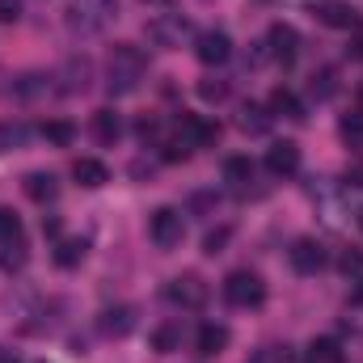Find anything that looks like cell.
I'll return each mask as SVG.
<instances>
[{"instance_id":"obj_1","label":"cell","mask_w":363,"mask_h":363,"mask_svg":"<svg viewBox=\"0 0 363 363\" xmlns=\"http://www.w3.org/2000/svg\"><path fill=\"white\" fill-rule=\"evenodd\" d=\"M148 77V55L131 43H118L110 47V60H106V89L114 97H127V93L140 89V81Z\"/></svg>"},{"instance_id":"obj_2","label":"cell","mask_w":363,"mask_h":363,"mask_svg":"<svg viewBox=\"0 0 363 363\" xmlns=\"http://www.w3.org/2000/svg\"><path fill=\"white\" fill-rule=\"evenodd\" d=\"M118 17V0H72L68 4V30L72 34H101Z\"/></svg>"},{"instance_id":"obj_3","label":"cell","mask_w":363,"mask_h":363,"mask_svg":"<svg viewBox=\"0 0 363 363\" xmlns=\"http://www.w3.org/2000/svg\"><path fill=\"white\" fill-rule=\"evenodd\" d=\"M224 300L233 308H262L267 304V283L258 271H233L224 279Z\"/></svg>"},{"instance_id":"obj_4","label":"cell","mask_w":363,"mask_h":363,"mask_svg":"<svg viewBox=\"0 0 363 363\" xmlns=\"http://www.w3.org/2000/svg\"><path fill=\"white\" fill-rule=\"evenodd\" d=\"M207 296H211V287H207V279L203 274H194V271H186L178 274V279H169L165 283V300L174 304V308H203L207 304Z\"/></svg>"},{"instance_id":"obj_5","label":"cell","mask_w":363,"mask_h":363,"mask_svg":"<svg viewBox=\"0 0 363 363\" xmlns=\"http://www.w3.org/2000/svg\"><path fill=\"white\" fill-rule=\"evenodd\" d=\"M148 237L157 250H178L182 237H186V220H182L178 207H157L148 220Z\"/></svg>"},{"instance_id":"obj_6","label":"cell","mask_w":363,"mask_h":363,"mask_svg":"<svg viewBox=\"0 0 363 363\" xmlns=\"http://www.w3.org/2000/svg\"><path fill=\"white\" fill-rule=\"evenodd\" d=\"M186 38H190V21H186L182 13H157V17L148 21V43H152V47L174 51Z\"/></svg>"},{"instance_id":"obj_7","label":"cell","mask_w":363,"mask_h":363,"mask_svg":"<svg viewBox=\"0 0 363 363\" xmlns=\"http://www.w3.org/2000/svg\"><path fill=\"white\" fill-rule=\"evenodd\" d=\"M220 140V123H211V118H203V114H178V144H186L190 152L194 148H211Z\"/></svg>"},{"instance_id":"obj_8","label":"cell","mask_w":363,"mask_h":363,"mask_svg":"<svg viewBox=\"0 0 363 363\" xmlns=\"http://www.w3.org/2000/svg\"><path fill=\"white\" fill-rule=\"evenodd\" d=\"M194 55H199V64L220 68L233 60V38L224 30H203V34H194Z\"/></svg>"},{"instance_id":"obj_9","label":"cell","mask_w":363,"mask_h":363,"mask_svg":"<svg viewBox=\"0 0 363 363\" xmlns=\"http://www.w3.org/2000/svg\"><path fill=\"white\" fill-rule=\"evenodd\" d=\"M267 51H271V60H279V64H296V55H300V34H296V26L274 21L271 30H267Z\"/></svg>"},{"instance_id":"obj_10","label":"cell","mask_w":363,"mask_h":363,"mask_svg":"<svg viewBox=\"0 0 363 363\" xmlns=\"http://www.w3.org/2000/svg\"><path fill=\"white\" fill-rule=\"evenodd\" d=\"M313 17L330 30H359V13L347 0H321V4H313Z\"/></svg>"},{"instance_id":"obj_11","label":"cell","mask_w":363,"mask_h":363,"mask_svg":"<svg viewBox=\"0 0 363 363\" xmlns=\"http://www.w3.org/2000/svg\"><path fill=\"white\" fill-rule=\"evenodd\" d=\"M287 258H291V271L296 274H317L325 267V245L313 241V237H300V241L287 250Z\"/></svg>"},{"instance_id":"obj_12","label":"cell","mask_w":363,"mask_h":363,"mask_svg":"<svg viewBox=\"0 0 363 363\" xmlns=\"http://www.w3.org/2000/svg\"><path fill=\"white\" fill-rule=\"evenodd\" d=\"M97 330H101V338H127V334L135 330V308H131V304H110V308H101V313H97Z\"/></svg>"},{"instance_id":"obj_13","label":"cell","mask_w":363,"mask_h":363,"mask_svg":"<svg viewBox=\"0 0 363 363\" xmlns=\"http://www.w3.org/2000/svg\"><path fill=\"white\" fill-rule=\"evenodd\" d=\"M267 169H271V178H291V174H300V144H291V140L271 144Z\"/></svg>"},{"instance_id":"obj_14","label":"cell","mask_w":363,"mask_h":363,"mask_svg":"<svg viewBox=\"0 0 363 363\" xmlns=\"http://www.w3.org/2000/svg\"><path fill=\"white\" fill-rule=\"evenodd\" d=\"M228 342H233V330L224 321H203L199 334H194V351L199 355H220V351H228Z\"/></svg>"},{"instance_id":"obj_15","label":"cell","mask_w":363,"mask_h":363,"mask_svg":"<svg viewBox=\"0 0 363 363\" xmlns=\"http://www.w3.org/2000/svg\"><path fill=\"white\" fill-rule=\"evenodd\" d=\"M89 131H93V140L97 144H118L123 140V118L110 110V106H101V110H93V118H89Z\"/></svg>"},{"instance_id":"obj_16","label":"cell","mask_w":363,"mask_h":363,"mask_svg":"<svg viewBox=\"0 0 363 363\" xmlns=\"http://www.w3.org/2000/svg\"><path fill=\"white\" fill-rule=\"evenodd\" d=\"M271 110L267 106H258V101H245L241 110H237V127L245 131V135H267L271 131Z\"/></svg>"},{"instance_id":"obj_17","label":"cell","mask_w":363,"mask_h":363,"mask_svg":"<svg viewBox=\"0 0 363 363\" xmlns=\"http://www.w3.org/2000/svg\"><path fill=\"white\" fill-rule=\"evenodd\" d=\"M85 254H89V241H85V237H60L51 258H55V267L72 271V267H81V262H85Z\"/></svg>"},{"instance_id":"obj_18","label":"cell","mask_w":363,"mask_h":363,"mask_svg":"<svg viewBox=\"0 0 363 363\" xmlns=\"http://www.w3.org/2000/svg\"><path fill=\"white\" fill-rule=\"evenodd\" d=\"M72 178L81 182L85 190H97V186H106V182H110V169H106L101 161H93V157H81V161L72 165Z\"/></svg>"},{"instance_id":"obj_19","label":"cell","mask_w":363,"mask_h":363,"mask_svg":"<svg viewBox=\"0 0 363 363\" xmlns=\"http://www.w3.org/2000/svg\"><path fill=\"white\" fill-rule=\"evenodd\" d=\"M30 144V127L21 118H0V152H17Z\"/></svg>"},{"instance_id":"obj_20","label":"cell","mask_w":363,"mask_h":363,"mask_svg":"<svg viewBox=\"0 0 363 363\" xmlns=\"http://www.w3.org/2000/svg\"><path fill=\"white\" fill-rule=\"evenodd\" d=\"M26 194H30L34 203H51V199L60 194V182H55V174L34 169V174H26Z\"/></svg>"},{"instance_id":"obj_21","label":"cell","mask_w":363,"mask_h":363,"mask_svg":"<svg viewBox=\"0 0 363 363\" xmlns=\"http://www.w3.org/2000/svg\"><path fill=\"white\" fill-rule=\"evenodd\" d=\"M267 110H271V114H283V118H296V123L304 118V101H300V97H296L291 89H283V85H279V89L271 93Z\"/></svg>"},{"instance_id":"obj_22","label":"cell","mask_w":363,"mask_h":363,"mask_svg":"<svg viewBox=\"0 0 363 363\" xmlns=\"http://www.w3.org/2000/svg\"><path fill=\"white\" fill-rule=\"evenodd\" d=\"M254 174H258V169H254L250 157H228V161H224V182H228L233 190H245V186L254 182Z\"/></svg>"},{"instance_id":"obj_23","label":"cell","mask_w":363,"mask_h":363,"mask_svg":"<svg viewBox=\"0 0 363 363\" xmlns=\"http://www.w3.org/2000/svg\"><path fill=\"white\" fill-rule=\"evenodd\" d=\"M304 363H342V342L338 338H313Z\"/></svg>"},{"instance_id":"obj_24","label":"cell","mask_w":363,"mask_h":363,"mask_svg":"<svg viewBox=\"0 0 363 363\" xmlns=\"http://www.w3.org/2000/svg\"><path fill=\"white\" fill-rule=\"evenodd\" d=\"M43 140L55 144V148H68V144L77 140V127H72L68 118H47V123H43Z\"/></svg>"},{"instance_id":"obj_25","label":"cell","mask_w":363,"mask_h":363,"mask_svg":"<svg viewBox=\"0 0 363 363\" xmlns=\"http://www.w3.org/2000/svg\"><path fill=\"white\" fill-rule=\"evenodd\" d=\"M308 93H313L317 101H330V97L338 93V72H334V68H317V72L308 77Z\"/></svg>"},{"instance_id":"obj_26","label":"cell","mask_w":363,"mask_h":363,"mask_svg":"<svg viewBox=\"0 0 363 363\" xmlns=\"http://www.w3.org/2000/svg\"><path fill=\"white\" fill-rule=\"evenodd\" d=\"M152 347L161 351V355H169V351H182V321H165V325H157V334H152Z\"/></svg>"},{"instance_id":"obj_27","label":"cell","mask_w":363,"mask_h":363,"mask_svg":"<svg viewBox=\"0 0 363 363\" xmlns=\"http://www.w3.org/2000/svg\"><path fill=\"white\" fill-rule=\"evenodd\" d=\"M338 135L351 144V148H363V114L355 110V114H347L342 123H338Z\"/></svg>"},{"instance_id":"obj_28","label":"cell","mask_w":363,"mask_h":363,"mask_svg":"<svg viewBox=\"0 0 363 363\" xmlns=\"http://www.w3.org/2000/svg\"><path fill=\"white\" fill-rule=\"evenodd\" d=\"M0 267H4L9 274H13V271H21V267H26V241H21V237L4 245V254H0Z\"/></svg>"},{"instance_id":"obj_29","label":"cell","mask_w":363,"mask_h":363,"mask_svg":"<svg viewBox=\"0 0 363 363\" xmlns=\"http://www.w3.org/2000/svg\"><path fill=\"white\" fill-rule=\"evenodd\" d=\"M228 241H233V228H228V224H220V228H211V233L203 237V254H211V258H216V254H224V245H228Z\"/></svg>"},{"instance_id":"obj_30","label":"cell","mask_w":363,"mask_h":363,"mask_svg":"<svg viewBox=\"0 0 363 363\" xmlns=\"http://www.w3.org/2000/svg\"><path fill=\"white\" fill-rule=\"evenodd\" d=\"M17 237H21V220H17V211L0 207V245H9V241H17Z\"/></svg>"},{"instance_id":"obj_31","label":"cell","mask_w":363,"mask_h":363,"mask_svg":"<svg viewBox=\"0 0 363 363\" xmlns=\"http://www.w3.org/2000/svg\"><path fill=\"white\" fill-rule=\"evenodd\" d=\"M338 267H342V274H347V279H355V274H363V250H355V245H347V250H342V258H338Z\"/></svg>"},{"instance_id":"obj_32","label":"cell","mask_w":363,"mask_h":363,"mask_svg":"<svg viewBox=\"0 0 363 363\" xmlns=\"http://www.w3.org/2000/svg\"><path fill=\"white\" fill-rule=\"evenodd\" d=\"M199 97H203V101H224V97H228V81H216V77L199 81Z\"/></svg>"},{"instance_id":"obj_33","label":"cell","mask_w":363,"mask_h":363,"mask_svg":"<svg viewBox=\"0 0 363 363\" xmlns=\"http://www.w3.org/2000/svg\"><path fill=\"white\" fill-rule=\"evenodd\" d=\"M135 135H140L144 144H157V135H161V123H157V118H140V123H135Z\"/></svg>"},{"instance_id":"obj_34","label":"cell","mask_w":363,"mask_h":363,"mask_svg":"<svg viewBox=\"0 0 363 363\" xmlns=\"http://www.w3.org/2000/svg\"><path fill=\"white\" fill-rule=\"evenodd\" d=\"M342 186H347V190H363V161L347 165V174H342Z\"/></svg>"},{"instance_id":"obj_35","label":"cell","mask_w":363,"mask_h":363,"mask_svg":"<svg viewBox=\"0 0 363 363\" xmlns=\"http://www.w3.org/2000/svg\"><path fill=\"white\" fill-rule=\"evenodd\" d=\"M0 21H4V26L21 21V0H0Z\"/></svg>"},{"instance_id":"obj_36","label":"cell","mask_w":363,"mask_h":363,"mask_svg":"<svg viewBox=\"0 0 363 363\" xmlns=\"http://www.w3.org/2000/svg\"><path fill=\"white\" fill-rule=\"evenodd\" d=\"M351 304H359V308H363V274L351 279Z\"/></svg>"},{"instance_id":"obj_37","label":"cell","mask_w":363,"mask_h":363,"mask_svg":"<svg viewBox=\"0 0 363 363\" xmlns=\"http://www.w3.org/2000/svg\"><path fill=\"white\" fill-rule=\"evenodd\" d=\"M43 233H47V237H60V220H55V216H47V220H43Z\"/></svg>"},{"instance_id":"obj_38","label":"cell","mask_w":363,"mask_h":363,"mask_svg":"<svg viewBox=\"0 0 363 363\" xmlns=\"http://www.w3.org/2000/svg\"><path fill=\"white\" fill-rule=\"evenodd\" d=\"M355 60H363V34L355 38Z\"/></svg>"},{"instance_id":"obj_39","label":"cell","mask_w":363,"mask_h":363,"mask_svg":"<svg viewBox=\"0 0 363 363\" xmlns=\"http://www.w3.org/2000/svg\"><path fill=\"white\" fill-rule=\"evenodd\" d=\"M0 363H21L17 355H0Z\"/></svg>"},{"instance_id":"obj_40","label":"cell","mask_w":363,"mask_h":363,"mask_svg":"<svg viewBox=\"0 0 363 363\" xmlns=\"http://www.w3.org/2000/svg\"><path fill=\"white\" fill-rule=\"evenodd\" d=\"M355 224H359V233H363V207H359V216H355Z\"/></svg>"},{"instance_id":"obj_41","label":"cell","mask_w":363,"mask_h":363,"mask_svg":"<svg viewBox=\"0 0 363 363\" xmlns=\"http://www.w3.org/2000/svg\"><path fill=\"white\" fill-rule=\"evenodd\" d=\"M359 101H363V85H359Z\"/></svg>"}]
</instances>
